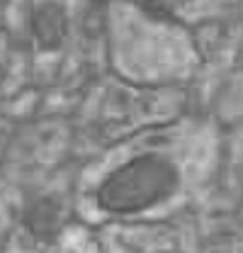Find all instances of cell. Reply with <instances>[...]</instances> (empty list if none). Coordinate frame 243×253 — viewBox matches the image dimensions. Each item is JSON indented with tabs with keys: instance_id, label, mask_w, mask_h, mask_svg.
<instances>
[{
	"instance_id": "1",
	"label": "cell",
	"mask_w": 243,
	"mask_h": 253,
	"mask_svg": "<svg viewBox=\"0 0 243 253\" xmlns=\"http://www.w3.org/2000/svg\"><path fill=\"white\" fill-rule=\"evenodd\" d=\"M173 188V173L158 163H134L117 173L102 192V202L112 210H141Z\"/></svg>"
}]
</instances>
